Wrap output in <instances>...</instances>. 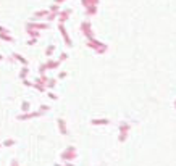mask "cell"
<instances>
[{"label":"cell","mask_w":176,"mask_h":166,"mask_svg":"<svg viewBox=\"0 0 176 166\" xmlns=\"http://www.w3.org/2000/svg\"><path fill=\"white\" fill-rule=\"evenodd\" d=\"M58 128H60V132L65 135L66 134V126H65V121H63V119H58Z\"/></svg>","instance_id":"1"},{"label":"cell","mask_w":176,"mask_h":166,"mask_svg":"<svg viewBox=\"0 0 176 166\" xmlns=\"http://www.w3.org/2000/svg\"><path fill=\"white\" fill-rule=\"evenodd\" d=\"M62 158H63V160H68V158H73V147H69V150H68V152L62 153Z\"/></svg>","instance_id":"2"},{"label":"cell","mask_w":176,"mask_h":166,"mask_svg":"<svg viewBox=\"0 0 176 166\" xmlns=\"http://www.w3.org/2000/svg\"><path fill=\"white\" fill-rule=\"evenodd\" d=\"M28 73H29V71H28V68H23V69H21V73H20V77H21V79H26Z\"/></svg>","instance_id":"3"},{"label":"cell","mask_w":176,"mask_h":166,"mask_svg":"<svg viewBox=\"0 0 176 166\" xmlns=\"http://www.w3.org/2000/svg\"><path fill=\"white\" fill-rule=\"evenodd\" d=\"M32 86H34L36 89H39V90H45V87L42 86V82H41V81H36V82L32 84Z\"/></svg>","instance_id":"4"},{"label":"cell","mask_w":176,"mask_h":166,"mask_svg":"<svg viewBox=\"0 0 176 166\" xmlns=\"http://www.w3.org/2000/svg\"><path fill=\"white\" fill-rule=\"evenodd\" d=\"M13 56H15V58H16L18 61H20V63H23V65H26V63H28V61H26V60L23 58V56H21V55H18V53H15Z\"/></svg>","instance_id":"5"},{"label":"cell","mask_w":176,"mask_h":166,"mask_svg":"<svg viewBox=\"0 0 176 166\" xmlns=\"http://www.w3.org/2000/svg\"><path fill=\"white\" fill-rule=\"evenodd\" d=\"M13 144H15V140H13V139H7V140L4 142V147H11Z\"/></svg>","instance_id":"6"},{"label":"cell","mask_w":176,"mask_h":166,"mask_svg":"<svg viewBox=\"0 0 176 166\" xmlns=\"http://www.w3.org/2000/svg\"><path fill=\"white\" fill-rule=\"evenodd\" d=\"M57 66H58L57 61H48L47 65H45V68H57Z\"/></svg>","instance_id":"7"},{"label":"cell","mask_w":176,"mask_h":166,"mask_svg":"<svg viewBox=\"0 0 176 166\" xmlns=\"http://www.w3.org/2000/svg\"><path fill=\"white\" fill-rule=\"evenodd\" d=\"M45 86H47V87H50V89H52V87H55V79H48Z\"/></svg>","instance_id":"8"},{"label":"cell","mask_w":176,"mask_h":166,"mask_svg":"<svg viewBox=\"0 0 176 166\" xmlns=\"http://www.w3.org/2000/svg\"><path fill=\"white\" fill-rule=\"evenodd\" d=\"M21 108H23V111H24V113H26V111H29V102H24V103H23V107H21Z\"/></svg>","instance_id":"9"},{"label":"cell","mask_w":176,"mask_h":166,"mask_svg":"<svg viewBox=\"0 0 176 166\" xmlns=\"http://www.w3.org/2000/svg\"><path fill=\"white\" fill-rule=\"evenodd\" d=\"M53 50H55L53 47H48V49L45 50V53H47V55H52V53H53Z\"/></svg>","instance_id":"10"},{"label":"cell","mask_w":176,"mask_h":166,"mask_svg":"<svg viewBox=\"0 0 176 166\" xmlns=\"http://www.w3.org/2000/svg\"><path fill=\"white\" fill-rule=\"evenodd\" d=\"M47 110H48V108L45 107V105H42V107H41V111H42V113H45V111H47Z\"/></svg>","instance_id":"11"},{"label":"cell","mask_w":176,"mask_h":166,"mask_svg":"<svg viewBox=\"0 0 176 166\" xmlns=\"http://www.w3.org/2000/svg\"><path fill=\"white\" fill-rule=\"evenodd\" d=\"M48 97L52 98V100H57V95H55V93H48Z\"/></svg>","instance_id":"12"},{"label":"cell","mask_w":176,"mask_h":166,"mask_svg":"<svg viewBox=\"0 0 176 166\" xmlns=\"http://www.w3.org/2000/svg\"><path fill=\"white\" fill-rule=\"evenodd\" d=\"M11 166H20V165H18V161H13V163H11Z\"/></svg>","instance_id":"13"},{"label":"cell","mask_w":176,"mask_h":166,"mask_svg":"<svg viewBox=\"0 0 176 166\" xmlns=\"http://www.w3.org/2000/svg\"><path fill=\"white\" fill-rule=\"evenodd\" d=\"M0 60H2V55H0Z\"/></svg>","instance_id":"14"}]
</instances>
